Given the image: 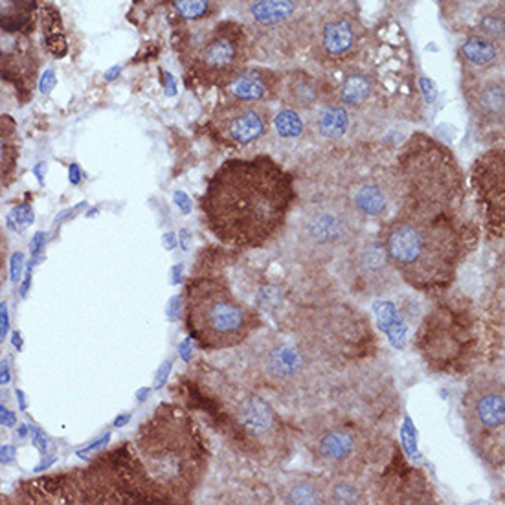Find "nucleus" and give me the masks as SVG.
Here are the masks:
<instances>
[{
	"instance_id": "obj_19",
	"label": "nucleus",
	"mask_w": 505,
	"mask_h": 505,
	"mask_svg": "<svg viewBox=\"0 0 505 505\" xmlns=\"http://www.w3.org/2000/svg\"><path fill=\"white\" fill-rule=\"evenodd\" d=\"M280 98L289 109L302 113V111H312L328 96H326L324 83L320 79H316L314 76L303 70H294L284 76Z\"/></svg>"
},
{
	"instance_id": "obj_2",
	"label": "nucleus",
	"mask_w": 505,
	"mask_h": 505,
	"mask_svg": "<svg viewBox=\"0 0 505 505\" xmlns=\"http://www.w3.org/2000/svg\"><path fill=\"white\" fill-rule=\"evenodd\" d=\"M379 239L399 278L416 291L448 289L469 252V230L454 213L397 212Z\"/></svg>"
},
{
	"instance_id": "obj_36",
	"label": "nucleus",
	"mask_w": 505,
	"mask_h": 505,
	"mask_svg": "<svg viewBox=\"0 0 505 505\" xmlns=\"http://www.w3.org/2000/svg\"><path fill=\"white\" fill-rule=\"evenodd\" d=\"M474 3H478V0H474Z\"/></svg>"
},
{
	"instance_id": "obj_15",
	"label": "nucleus",
	"mask_w": 505,
	"mask_h": 505,
	"mask_svg": "<svg viewBox=\"0 0 505 505\" xmlns=\"http://www.w3.org/2000/svg\"><path fill=\"white\" fill-rule=\"evenodd\" d=\"M505 167L503 149L492 148L483 153L473 167V188L480 204L485 210L489 228L501 238L505 221Z\"/></svg>"
},
{
	"instance_id": "obj_9",
	"label": "nucleus",
	"mask_w": 505,
	"mask_h": 505,
	"mask_svg": "<svg viewBox=\"0 0 505 505\" xmlns=\"http://www.w3.org/2000/svg\"><path fill=\"white\" fill-rule=\"evenodd\" d=\"M248 33L236 21L217 23L201 42L194 59V72L208 85L224 86L247 67Z\"/></svg>"
},
{
	"instance_id": "obj_17",
	"label": "nucleus",
	"mask_w": 505,
	"mask_h": 505,
	"mask_svg": "<svg viewBox=\"0 0 505 505\" xmlns=\"http://www.w3.org/2000/svg\"><path fill=\"white\" fill-rule=\"evenodd\" d=\"M399 199L395 176H381L370 175L362 176L351 184L349 192L346 194V201L351 208L365 221V219H384L395 201Z\"/></svg>"
},
{
	"instance_id": "obj_22",
	"label": "nucleus",
	"mask_w": 505,
	"mask_h": 505,
	"mask_svg": "<svg viewBox=\"0 0 505 505\" xmlns=\"http://www.w3.org/2000/svg\"><path fill=\"white\" fill-rule=\"evenodd\" d=\"M298 6L300 0H245V15L252 26L270 30L291 21Z\"/></svg>"
},
{
	"instance_id": "obj_10",
	"label": "nucleus",
	"mask_w": 505,
	"mask_h": 505,
	"mask_svg": "<svg viewBox=\"0 0 505 505\" xmlns=\"http://www.w3.org/2000/svg\"><path fill=\"white\" fill-rule=\"evenodd\" d=\"M365 446L367 439L358 428L340 423H328L314 428L309 439V450L316 464L337 474L358 476L365 462Z\"/></svg>"
},
{
	"instance_id": "obj_18",
	"label": "nucleus",
	"mask_w": 505,
	"mask_h": 505,
	"mask_svg": "<svg viewBox=\"0 0 505 505\" xmlns=\"http://www.w3.org/2000/svg\"><path fill=\"white\" fill-rule=\"evenodd\" d=\"M284 76L265 67H245L222 88L230 100L248 104H268L280 98Z\"/></svg>"
},
{
	"instance_id": "obj_33",
	"label": "nucleus",
	"mask_w": 505,
	"mask_h": 505,
	"mask_svg": "<svg viewBox=\"0 0 505 505\" xmlns=\"http://www.w3.org/2000/svg\"><path fill=\"white\" fill-rule=\"evenodd\" d=\"M0 423L8 425V427L15 425V416H14V413H12L10 410H6L5 406H0Z\"/></svg>"
},
{
	"instance_id": "obj_8",
	"label": "nucleus",
	"mask_w": 505,
	"mask_h": 505,
	"mask_svg": "<svg viewBox=\"0 0 505 505\" xmlns=\"http://www.w3.org/2000/svg\"><path fill=\"white\" fill-rule=\"evenodd\" d=\"M364 219L346 197H320L311 201L298 222V243L316 259H331L347 252L362 236Z\"/></svg>"
},
{
	"instance_id": "obj_32",
	"label": "nucleus",
	"mask_w": 505,
	"mask_h": 505,
	"mask_svg": "<svg viewBox=\"0 0 505 505\" xmlns=\"http://www.w3.org/2000/svg\"><path fill=\"white\" fill-rule=\"evenodd\" d=\"M465 0H439V6H441V14L448 19L452 15H455L459 10H462Z\"/></svg>"
},
{
	"instance_id": "obj_14",
	"label": "nucleus",
	"mask_w": 505,
	"mask_h": 505,
	"mask_svg": "<svg viewBox=\"0 0 505 505\" xmlns=\"http://www.w3.org/2000/svg\"><path fill=\"white\" fill-rule=\"evenodd\" d=\"M259 372L275 388H300L309 383L311 353L293 340H274L257 355Z\"/></svg>"
},
{
	"instance_id": "obj_23",
	"label": "nucleus",
	"mask_w": 505,
	"mask_h": 505,
	"mask_svg": "<svg viewBox=\"0 0 505 505\" xmlns=\"http://www.w3.org/2000/svg\"><path fill=\"white\" fill-rule=\"evenodd\" d=\"M328 480L318 474H296L280 485V500L294 505L326 503Z\"/></svg>"
},
{
	"instance_id": "obj_7",
	"label": "nucleus",
	"mask_w": 505,
	"mask_h": 505,
	"mask_svg": "<svg viewBox=\"0 0 505 505\" xmlns=\"http://www.w3.org/2000/svg\"><path fill=\"white\" fill-rule=\"evenodd\" d=\"M462 418L473 452L483 465L501 471L505 462V386L498 372L474 375L462 399Z\"/></svg>"
},
{
	"instance_id": "obj_3",
	"label": "nucleus",
	"mask_w": 505,
	"mask_h": 505,
	"mask_svg": "<svg viewBox=\"0 0 505 505\" xmlns=\"http://www.w3.org/2000/svg\"><path fill=\"white\" fill-rule=\"evenodd\" d=\"M134 446L151 487L173 500H188L208 469L203 434L176 406H160L142 425Z\"/></svg>"
},
{
	"instance_id": "obj_29",
	"label": "nucleus",
	"mask_w": 505,
	"mask_h": 505,
	"mask_svg": "<svg viewBox=\"0 0 505 505\" xmlns=\"http://www.w3.org/2000/svg\"><path fill=\"white\" fill-rule=\"evenodd\" d=\"M474 32L492 39L498 44H503L505 39V17H503V3H492L480 12Z\"/></svg>"
},
{
	"instance_id": "obj_13",
	"label": "nucleus",
	"mask_w": 505,
	"mask_h": 505,
	"mask_svg": "<svg viewBox=\"0 0 505 505\" xmlns=\"http://www.w3.org/2000/svg\"><path fill=\"white\" fill-rule=\"evenodd\" d=\"M462 92L473 122L480 131L503 127L505 83L501 74L464 68Z\"/></svg>"
},
{
	"instance_id": "obj_16",
	"label": "nucleus",
	"mask_w": 505,
	"mask_h": 505,
	"mask_svg": "<svg viewBox=\"0 0 505 505\" xmlns=\"http://www.w3.org/2000/svg\"><path fill=\"white\" fill-rule=\"evenodd\" d=\"M39 54L26 33L0 30V76L19 90H32L37 79Z\"/></svg>"
},
{
	"instance_id": "obj_35",
	"label": "nucleus",
	"mask_w": 505,
	"mask_h": 505,
	"mask_svg": "<svg viewBox=\"0 0 505 505\" xmlns=\"http://www.w3.org/2000/svg\"><path fill=\"white\" fill-rule=\"evenodd\" d=\"M215 3H221V5H232V3H236V0H215Z\"/></svg>"
},
{
	"instance_id": "obj_28",
	"label": "nucleus",
	"mask_w": 505,
	"mask_h": 505,
	"mask_svg": "<svg viewBox=\"0 0 505 505\" xmlns=\"http://www.w3.org/2000/svg\"><path fill=\"white\" fill-rule=\"evenodd\" d=\"M365 498V489L355 474H338L328 480L326 503H364Z\"/></svg>"
},
{
	"instance_id": "obj_27",
	"label": "nucleus",
	"mask_w": 505,
	"mask_h": 505,
	"mask_svg": "<svg viewBox=\"0 0 505 505\" xmlns=\"http://www.w3.org/2000/svg\"><path fill=\"white\" fill-rule=\"evenodd\" d=\"M372 95H374L372 77L364 72H349L337 92V100L347 109H360L370 102Z\"/></svg>"
},
{
	"instance_id": "obj_26",
	"label": "nucleus",
	"mask_w": 505,
	"mask_h": 505,
	"mask_svg": "<svg viewBox=\"0 0 505 505\" xmlns=\"http://www.w3.org/2000/svg\"><path fill=\"white\" fill-rule=\"evenodd\" d=\"M37 0H0V30L26 33L32 28Z\"/></svg>"
},
{
	"instance_id": "obj_31",
	"label": "nucleus",
	"mask_w": 505,
	"mask_h": 505,
	"mask_svg": "<svg viewBox=\"0 0 505 505\" xmlns=\"http://www.w3.org/2000/svg\"><path fill=\"white\" fill-rule=\"evenodd\" d=\"M215 0H175L173 6L178 15L184 19H203L212 14V6Z\"/></svg>"
},
{
	"instance_id": "obj_30",
	"label": "nucleus",
	"mask_w": 505,
	"mask_h": 505,
	"mask_svg": "<svg viewBox=\"0 0 505 505\" xmlns=\"http://www.w3.org/2000/svg\"><path fill=\"white\" fill-rule=\"evenodd\" d=\"M272 125L282 138H287V140H296V138H302L305 132V120L302 118L300 111L294 109H282L278 114L272 116Z\"/></svg>"
},
{
	"instance_id": "obj_25",
	"label": "nucleus",
	"mask_w": 505,
	"mask_h": 505,
	"mask_svg": "<svg viewBox=\"0 0 505 505\" xmlns=\"http://www.w3.org/2000/svg\"><path fill=\"white\" fill-rule=\"evenodd\" d=\"M19 151L17 123L10 116H0V182L3 184H8L17 171Z\"/></svg>"
},
{
	"instance_id": "obj_1",
	"label": "nucleus",
	"mask_w": 505,
	"mask_h": 505,
	"mask_svg": "<svg viewBox=\"0 0 505 505\" xmlns=\"http://www.w3.org/2000/svg\"><path fill=\"white\" fill-rule=\"evenodd\" d=\"M298 194L294 176L272 157L226 160L210 176L201 206L212 236L254 250L282 234Z\"/></svg>"
},
{
	"instance_id": "obj_21",
	"label": "nucleus",
	"mask_w": 505,
	"mask_h": 505,
	"mask_svg": "<svg viewBox=\"0 0 505 505\" xmlns=\"http://www.w3.org/2000/svg\"><path fill=\"white\" fill-rule=\"evenodd\" d=\"M501 54L503 44H498L474 30L465 37V41L462 42V49H459L464 68L478 72L494 70L501 61Z\"/></svg>"
},
{
	"instance_id": "obj_4",
	"label": "nucleus",
	"mask_w": 505,
	"mask_h": 505,
	"mask_svg": "<svg viewBox=\"0 0 505 505\" xmlns=\"http://www.w3.org/2000/svg\"><path fill=\"white\" fill-rule=\"evenodd\" d=\"M399 212L454 213L464 204L465 180L454 153L418 132L402 146L395 167Z\"/></svg>"
},
{
	"instance_id": "obj_6",
	"label": "nucleus",
	"mask_w": 505,
	"mask_h": 505,
	"mask_svg": "<svg viewBox=\"0 0 505 505\" xmlns=\"http://www.w3.org/2000/svg\"><path fill=\"white\" fill-rule=\"evenodd\" d=\"M186 324L204 349L245 344L261 328L259 312L239 300L221 278H197L184 296Z\"/></svg>"
},
{
	"instance_id": "obj_5",
	"label": "nucleus",
	"mask_w": 505,
	"mask_h": 505,
	"mask_svg": "<svg viewBox=\"0 0 505 505\" xmlns=\"http://www.w3.org/2000/svg\"><path fill=\"white\" fill-rule=\"evenodd\" d=\"M212 399L224 437L241 455L266 467L285 462L289 432L265 397L236 383H221Z\"/></svg>"
},
{
	"instance_id": "obj_12",
	"label": "nucleus",
	"mask_w": 505,
	"mask_h": 505,
	"mask_svg": "<svg viewBox=\"0 0 505 505\" xmlns=\"http://www.w3.org/2000/svg\"><path fill=\"white\" fill-rule=\"evenodd\" d=\"M349 268L355 285L372 296L388 294L395 287L397 272L379 239L362 234L347 250Z\"/></svg>"
},
{
	"instance_id": "obj_24",
	"label": "nucleus",
	"mask_w": 505,
	"mask_h": 505,
	"mask_svg": "<svg viewBox=\"0 0 505 505\" xmlns=\"http://www.w3.org/2000/svg\"><path fill=\"white\" fill-rule=\"evenodd\" d=\"M312 114V127L328 140H338V138L346 136V132L351 127V114L349 109L344 107L337 98H326L321 104H318Z\"/></svg>"
},
{
	"instance_id": "obj_11",
	"label": "nucleus",
	"mask_w": 505,
	"mask_h": 505,
	"mask_svg": "<svg viewBox=\"0 0 505 505\" xmlns=\"http://www.w3.org/2000/svg\"><path fill=\"white\" fill-rule=\"evenodd\" d=\"M210 125L221 144L247 148L259 142L268 132L272 113L265 104L230 100L215 109Z\"/></svg>"
},
{
	"instance_id": "obj_20",
	"label": "nucleus",
	"mask_w": 505,
	"mask_h": 505,
	"mask_svg": "<svg viewBox=\"0 0 505 505\" xmlns=\"http://www.w3.org/2000/svg\"><path fill=\"white\" fill-rule=\"evenodd\" d=\"M356 41L358 32L355 23L347 17H335L321 26L318 46L326 58L340 59L353 50Z\"/></svg>"
},
{
	"instance_id": "obj_34",
	"label": "nucleus",
	"mask_w": 505,
	"mask_h": 505,
	"mask_svg": "<svg viewBox=\"0 0 505 505\" xmlns=\"http://www.w3.org/2000/svg\"><path fill=\"white\" fill-rule=\"evenodd\" d=\"M6 326H8V316H6V309L3 307V311H0V342H3V338H5Z\"/></svg>"
}]
</instances>
